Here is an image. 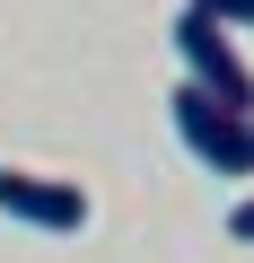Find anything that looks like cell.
Listing matches in <instances>:
<instances>
[{
	"instance_id": "obj_1",
	"label": "cell",
	"mask_w": 254,
	"mask_h": 263,
	"mask_svg": "<svg viewBox=\"0 0 254 263\" xmlns=\"http://www.w3.org/2000/svg\"><path fill=\"white\" fill-rule=\"evenodd\" d=\"M175 53H184V88H202L210 105H228V114L254 123V70H245V53L228 44V27H210L202 9H184V18H175Z\"/></svg>"
},
{
	"instance_id": "obj_5",
	"label": "cell",
	"mask_w": 254,
	"mask_h": 263,
	"mask_svg": "<svg viewBox=\"0 0 254 263\" xmlns=\"http://www.w3.org/2000/svg\"><path fill=\"white\" fill-rule=\"evenodd\" d=\"M228 228H237V237H245V246H254V193H245V202H237V211H228Z\"/></svg>"
},
{
	"instance_id": "obj_2",
	"label": "cell",
	"mask_w": 254,
	"mask_h": 263,
	"mask_svg": "<svg viewBox=\"0 0 254 263\" xmlns=\"http://www.w3.org/2000/svg\"><path fill=\"white\" fill-rule=\"evenodd\" d=\"M167 114H175V141H184L210 176H254V123H245V114L210 105V97H202V88H184V79H175Z\"/></svg>"
},
{
	"instance_id": "obj_4",
	"label": "cell",
	"mask_w": 254,
	"mask_h": 263,
	"mask_svg": "<svg viewBox=\"0 0 254 263\" xmlns=\"http://www.w3.org/2000/svg\"><path fill=\"white\" fill-rule=\"evenodd\" d=\"M184 9H202L210 27H254V0H184Z\"/></svg>"
},
{
	"instance_id": "obj_3",
	"label": "cell",
	"mask_w": 254,
	"mask_h": 263,
	"mask_svg": "<svg viewBox=\"0 0 254 263\" xmlns=\"http://www.w3.org/2000/svg\"><path fill=\"white\" fill-rule=\"evenodd\" d=\"M0 219L44 228V237H79L88 228V193L70 176H35V167H0Z\"/></svg>"
}]
</instances>
